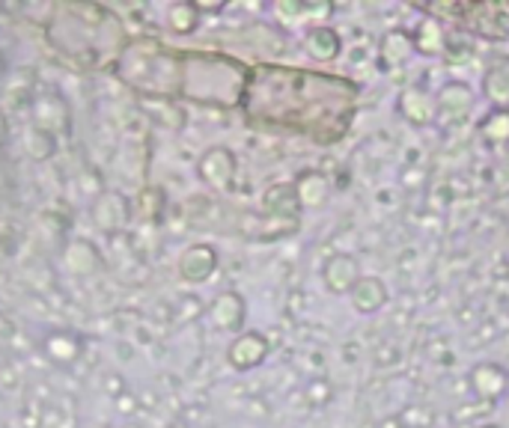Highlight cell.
Masks as SVG:
<instances>
[{
	"mask_svg": "<svg viewBox=\"0 0 509 428\" xmlns=\"http://www.w3.org/2000/svg\"><path fill=\"white\" fill-rule=\"evenodd\" d=\"M411 39H414V54H420V57H441L447 51L444 30H441V24L432 19H423L418 28L411 30Z\"/></svg>",
	"mask_w": 509,
	"mask_h": 428,
	"instance_id": "cell-10",
	"label": "cell"
},
{
	"mask_svg": "<svg viewBox=\"0 0 509 428\" xmlns=\"http://www.w3.org/2000/svg\"><path fill=\"white\" fill-rule=\"evenodd\" d=\"M304 51L313 59H319V63H330L343 51V39H339V33L330 24H319V28H310L304 33Z\"/></svg>",
	"mask_w": 509,
	"mask_h": 428,
	"instance_id": "cell-7",
	"label": "cell"
},
{
	"mask_svg": "<svg viewBox=\"0 0 509 428\" xmlns=\"http://www.w3.org/2000/svg\"><path fill=\"white\" fill-rule=\"evenodd\" d=\"M235 176V161L227 149H211L203 161V178L215 187H230Z\"/></svg>",
	"mask_w": 509,
	"mask_h": 428,
	"instance_id": "cell-12",
	"label": "cell"
},
{
	"mask_svg": "<svg viewBox=\"0 0 509 428\" xmlns=\"http://www.w3.org/2000/svg\"><path fill=\"white\" fill-rule=\"evenodd\" d=\"M482 96L491 107H509V59H497L482 78Z\"/></svg>",
	"mask_w": 509,
	"mask_h": 428,
	"instance_id": "cell-11",
	"label": "cell"
},
{
	"mask_svg": "<svg viewBox=\"0 0 509 428\" xmlns=\"http://www.w3.org/2000/svg\"><path fill=\"white\" fill-rule=\"evenodd\" d=\"M482 428H500V425H482Z\"/></svg>",
	"mask_w": 509,
	"mask_h": 428,
	"instance_id": "cell-16",
	"label": "cell"
},
{
	"mask_svg": "<svg viewBox=\"0 0 509 428\" xmlns=\"http://www.w3.org/2000/svg\"><path fill=\"white\" fill-rule=\"evenodd\" d=\"M468 384H471L473 396H477L480 401H486V405H497L509 390V372L500 363L486 361V363L473 366L471 375H468Z\"/></svg>",
	"mask_w": 509,
	"mask_h": 428,
	"instance_id": "cell-2",
	"label": "cell"
},
{
	"mask_svg": "<svg viewBox=\"0 0 509 428\" xmlns=\"http://www.w3.org/2000/svg\"><path fill=\"white\" fill-rule=\"evenodd\" d=\"M414 57V39L411 30L405 28H394L387 30L378 42V59L385 68H402L409 66V59Z\"/></svg>",
	"mask_w": 509,
	"mask_h": 428,
	"instance_id": "cell-5",
	"label": "cell"
},
{
	"mask_svg": "<svg viewBox=\"0 0 509 428\" xmlns=\"http://www.w3.org/2000/svg\"><path fill=\"white\" fill-rule=\"evenodd\" d=\"M242 297L239 295H224V297H218L215 301V319H218V324H224V328H239L242 324V315H244V310H242Z\"/></svg>",
	"mask_w": 509,
	"mask_h": 428,
	"instance_id": "cell-15",
	"label": "cell"
},
{
	"mask_svg": "<svg viewBox=\"0 0 509 428\" xmlns=\"http://www.w3.org/2000/svg\"><path fill=\"white\" fill-rule=\"evenodd\" d=\"M266 205L277 218H295L298 214V196H295V185H277L266 194ZM298 220V218H295Z\"/></svg>",
	"mask_w": 509,
	"mask_h": 428,
	"instance_id": "cell-14",
	"label": "cell"
},
{
	"mask_svg": "<svg viewBox=\"0 0 509 428\" xmlns=\"http://www.w3.org/2000/svg\"><path fill=\"white\" fill-rule=\"evenodd\" d=\"M295 196H298L301 209H322L330 200V182L319 170H304L295 182Z\"/></svg>",
	"mask_w": 509,
	"mask_h": 428,
	"instance_id": "cell-9",
	"label": "cell"
},
{
	"mask_svg": "<svg viewBox=\"0 0 509 428\" xmlns=\"http://www.w3.org/2000/svg\"><path fill=\"white\" fill-rule=\"evenodd\" d=\"M361 262L352 253H334L322 265V282L328 286V292L334 295H349L361 282Z\"/></svg>",
	"mask_w": 509,
	"mask_h": 428,
	"instance_id": "cell-3",
	"label": "cell"
},
{
	"mask_svg": "<svg viewBox=\"0 0 509 428\" xmlns=\"http://www.w3.org/2000/svg\"><path fill=\"white\" fill-rule=\"evenodd\" d=\"M349 301L361 315H372V313L385 310V304L390 301V292L378 277H361L358 286L349 292Z\"/></svg>",
	"mask_w": 509,
	"mask_h": 428,
	"instance_id": "cell-8",
	"label": "cell"
},
{
	"mask_svg": "<svg viewBox=\"0 0 509 428\" xmlns=\"http://www.w3.org/2000/svg\"><path fill=\"white\" fill-rule=\"evenodd\" d=\"M396 114H400L405 123L411 125H432L438 119V107H435V92L423 90V87H405L396 99Z\"/></svg>",
	"mask_w": 509,
	"mask_h": 428,
	"instance_id": "cell-4",
	"label": "cell"
},
{
	"mask_svg": "<svg viewBox=\"0 0 509 428\" xmlns=\"http://www.w3.org/2000/svg\"><path fill=\"white\" fill-rule=\"evenodd\" d=\"M435 107H438V119L441 125H462L473 116V107H477V96L468 83L462 81H447L441 83V90L435 92Z\"/></svg>",
	"mask_w": 509,
	"mask_h": 428,
	"instance_id": "cell-1",
	"label": "cell"
},
{
	"mask_svg": "<svg viewBox=\"0 0 509 428\" xmlns=\"http://www.w3.org/2000/svg\"><path fill=\"white\" fill-rule=\"evenodd\" d=\"M477 131L489 147H509V107H491L480 119Z\"/></svg>",
	"mask_w": 509,
	"mask_h": 428,
	"instance_id": "cell-13",
	"label": "cell"
},
{
	"mask_svg": "<svg viewBox=\"0 0 509 428\" xmlns=\"http://www.w3.org/2000/svg\"><path fill=\"white\" fill-rule=\"evenodd\" d=\"M268 348H271V342L262 337V333H257V330L242 333V337L230 345V363L242 372L253 369V366H259L268 357Z\"/></svg>",
	"mask_w": 509,
	"mask_h": 428,
	"instance_id": "cell-6",
	"label": "cell"
}]
</instances>
